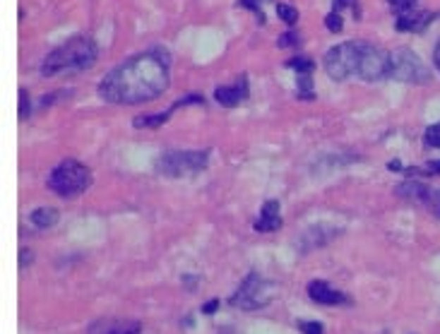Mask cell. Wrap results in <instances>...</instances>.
<instances>
[{"instance_id":"obj_23","label":"cell","mask_w":440,"mask_h":334,"mask_svg":"<svg viewBox=\"0 0 440 334\" xmlns=\"http://www.w3.org/2000/svg\"><path fill=\"white\" fill-rule=\"evenodd\" d=\"M190 104H195V106H202V104H204V97H202V94H197V92H190V94H185L183 99H178V101H176L171 109L176 111V109L190 106Z\"/></svg>"},{"instance_id":"obj_28","label":"cell","mask_w":440,"mask_h":334,"mask_svg":"<svg viewBox=\"0 0 440 334\" xmlns=\"http://www.w3.org/2000/svg\"><path fill=\"white\" fill-rule=\"evenodd\" d=\"M298 330H301L303 334H325L320 322H313V320H301L298 322Z\"/></svg>"},{"instance_id":"obj_21","label":"cell","mask_w":440,"mask_h":334,"mask_svg":"<svg viewBox=\"0 0 440 334\" xmlns=\"http://www.w3.org/2000/svg\"><path fill=\"white\" fill-rule=\"evenodd\" d=\"M407 173H409V178H412V175H440V159L428 161L426 166H409Z\"/></svg>"},{"instance_id":"obj_27","label":"cell","mask_w":440,"mask_h":334,"mask_svg":"<svg viewBox=\"0 0 440 334\" xmlns=\"http://www.w3.org/2000/svg\"><path fill=\"white\" fill-rule=\"evenodd\" d=\"M29 116H32V101L27 89H20V120H27Z\"/></svg>"},{"instance_id":"obj_9","label":"cell","mask_w":440,"mask_h":334,"mask_svg":"<svg viewBox=\"0 0 440 334\" xmlns=\"http://www.w3.org/2000/svg\"><path fill=\"white\" fill-rule=\"evenodd\" d=\"M286 68L296 70V97L303 99V101H310V99H315V92H313V70H315V63L310 61L308 56H301L296 54L293 58L286 61Z\"/></svg>"},{"instance_id":"obj_12","label":"cell","mask_w":440,"mask_h":334,"mask_svg":"<svg viewBox=\"0 0 440 334\" xmlns=\"http://www.w3.org/2000/svg\"><path fill=\"white\" fill-rule=\"evenodd\" d=\"M87 334H142V322L118 320V318L94 320L92 325L87 327Z\"/></svg>"},{"instance_id":"obj_13","label":"cell","mask_w":440,"mask_h":334,"mask_svg":"<svg viewBox=\"0 0 440 334\" xmlns=\"http://www.w3.org/2000/svg\"><path fill=\"white\" fill-rule=\"evenodd\" d=\"M214 99H216V104L219 106H224V109H233V106H238L243 99H248V78H240L236 85H221V87H216L214 89Z\"/></svg>"},{"instance_id":"obj_17","label":"cell","mask_w":440,"mask_h":334,"mask_svg":"<svg viewBox=\"0 0 440 334\" xmlns=\"http://www.w3.org/2000/svg\"><path fill=\"white\" fill-rule=\"evenodd\" d=\"M171 116H173V109L169 106L164 113H157V116H138V118H133V125L135 128H159L171 118Z\"/></svg>"},{"instance_id":"obj_16","label":"cell","mask_w":440,"mask_h":334,"mask_svg":"<svg viewBox=\"0 0 440 334\" xmlns=\"http://www.w3.org/2000/svg\"><path fill=\"white\" fill-rule=\"evenodd\" d=\"M58 219H61V214H58V209H54V207H39V209H34V212L29 214V221H32L37 228L56 226Z\"/></svg>"},{"instance_id":"obj_10","label":"cell","mask_w":440,"mask_h":334,"mask_svg":"<svg viewBox=\"0 0 440 334\" xmlns=\"http://www.w3.org/2000/svg\"><path fill=\"white\" fill-rule=\"evenodd\" d=\"M308 298L318 306H351V298L339 289L327 284L325 279H313L308 284Z\"/></svg>"},{"instance_id":"obj_15","label":"cell","mask_w":440,"mask_h":334,"mask_svg":"<svg viewBox=\"0 0 440 334\" xmlns=\"http://www.w3.org/2000/svg\"><path fill=\"white\" fill-rule=\"evenodd\" d=\"M397 197H402V200L407 202H414V204H426L428 200V192H431V187H428L426 183H421V180H404V183H400L395 187Z\"/></svg>"},{"instance_id":"obj_18","label":"cell","mask_w":440,"mask_h":334,"mask_svg":"<svg viewBox=\"0 0 440 334\" xmlns=\"http://www.w3.org/2000/svg\"><path fill=\"white\" fill-rule=\"evenodd\" d=\"M342 10H351L354 13V20H361V3L359 0H332V13H339Z\"/></svg>"},{"instance_id":"obj_5","label":"cell","mask_w":440,"mask_h":334,"mask_svg":"<svg viewBox=\"0 0 440 334\" xmlns=\"http://www.w3.org/2000/svg\"><path fill=\"white\" fill-rule=\"evenodd\" d=\"M387 78L397 82H407V85H426L431 80V70L426 68V63L412 49H404L402 46V49L390 51Z\"/></svg>"},{"instance_id":"obj_24","label":"cell","mask_w":440,"mask_h":334,"mask_svg":"<svg viewBox=\"0 0 440 334\" xmlns=\"http://www.w3.org/2000/svg\"><path fill=\"white\" fill-rule=\"evenodd\" d=\"M279 49H296V46H301V37H298L296 32H284L277 41Z\"/></svg>"},{"instance_id":"obj_8","label":"cell","mask_w":440,"mask_h":334,"mask_svg":"<svg viewBox=\"0 0 440 334\" xmlns=\"http://www.w3.org/2000/svg\"><path fill=\"white\" fill-rule=\"evenodd\" d=\"M390 68V51L380 49L371 41H359V66H356V78L366 82H378L387 78Z\"/></svg>"},{"instance_id":"obj_30","label":"cell","mask_w":440,"mask_h":334,"mask_svg":"<svg viewBox=\"0 0 440 334\" xmlns=\"http://www.w3.org/2000/svg\"><path fill=\"white\" fill-rule=\"evenodd\" d=\"M216 308H219V301H216V298H212V301H207V306L202 308V313L204 315H212Z\"/></svg>"},{"instance_id":"obj_19","label":"cell","mask_w":440,"mask_h":334,"mask_svg":"<svg viewBox=\"0 0 440 334\" xmlns=\"http://www.w3.org/2000/svg\"><path fill=\"white\" fill-rule=\"evenodd\" d=\"M262 3H265V0H238L236 5H238V8L250 10V13L257 17V22H260V25H265V10H262Z\"/></svg>"},{"instance_id":"obj_6","label":"cell","mask_w":440,"mask_h":334,"mask_svg":"<svg viewBox=\"0 0 440 334\" xmlns=\"http://www.w3.org/2000/svg\"><path fill=\"white\" fill-rule=\"evenodd\" d=\"M325 73L332 80L342 82L356 75V66H359V41H344V44L332 46L322 58Z\"/></svg>"},{"instance_id":"obj_31","label":"cell","mask_w":440,"mask_h":334,"mask_svg":"<svg viewBox=\"0 0 440 334\" xmlns=\"http://www.w3.org/2000/svg\"><path fill=\"white\" fill-rule=\"evenodd\" d=\"M433 63H436V68H438V73H440V39H438L436 49H433Z\"/></svg>"},{"instance_id":"obj_4","label":"cell","mask_w":440,"mask_h":334,"mask_svg":"<svg viewBox=\"0 0 440 334\" xmlns=\"http://www.w3.org/2000/svg\"><path fill=\"white\" fill-rule=\"evenodd\" d=\"M209 163L207 149H169L154 161L157 173L169 178H188V175L202 173Z\"/></svg>"},{"instance_id":"obj_14","label":"cell","mask_w":440,"mask_h":334,"mask_svg":"<svg viewBox=\"0 0 440 334\" xmlns=\"http://www.w3.org/2000/svg\"><path fill=\"white\" fill-rule=\"evenodd\" d=\"M281 228V212H279V202L277 200H267L262 204L260 216L255 219V231L260 233H269Z\"/></svg>"},{"instance_id":"obj_20","label":"cell","mask_w":440,"mask_h":334,"mask_svg":"<svg viewBox=\"0 0 440 334\" xmlns=\"http://www.w3.org/2000/svg\"><path fill=\"white\" fill-rule=\"evenodd\" d=\"M424 144L428 149H440V123H433V125L426 128Z\"/></svg>"},{"instance_id":"obj_25","label":"cell","mask_w":440,"mask_h":334,"mask_svg":"<svg viewBox=\"0 0 440 334\" xmlns=\"http://www.w3.org/2000/svg\"><path fill=\"white\" fill-rule=\"evenodd\" d=\"M416 3H419V0H387V5H390V10L395 15H402V13H407V10H414Z\"/></svg>"},{"instance_id":"obj_29","label":"cell","mask_w":440,"mask_h":334,"mask_svg":"<svg viewBox=\"0 0 440 334\" xmlns=\"http://www.w3.org/2000/svg\"><path fill=\"white\" fill-rule=\"evenodd\" d=\"M32 260H34V253H32V250H22V253H20V267H22V269L29 267V265H32Z\"/></svg>"},{"instance_id":"obj_22","label":"cell","mask_w":440,"mask_h":334,"mask_svg":"<svg viewBox=\"0 0 440 334\" xmlns=\"http://www.w3.org/2000/svg\"><path fill=\"white\" fill-rule=\"evenodd\" d=\"M277 15L286 22V25H296L298 22V10L286 3H277Z\"/></svg>"},{"instance_id":"obj_1","label":"cell","mask_w":440,"mask_h":334,"mask_svg":"<svg viewBox=\"0 0 440 334\" xmlns=\"http://www.w3.org/2000/svg\"><path fill=\"white\" fill-rule=\"evenodd\" d=\"M171 82V58L164 49H147L111 68L99 82V97L118 106H138L159 99Z\"/></svg>"},{"instance_id":"obj_3","label":"cell","mask_w":440,"mask_h":334,"mask_svg":"<svg viewBox=\"0 0 440 334\" xmlns=\"http://www.w3.org/2000/svg\"><path fill=\"white\" fill-rule=\"evenodd\" d=\"M46 187H49L54 195L58 197H78L82 192H87L92 187V171L78 159H66L58 166H54V171L46 178Z\"/></svg>"},{"instance_id":"obj_26","label":"cell","mask_w":440,"mask_h":334,"mask_svg":"<svg viewBox=\"0 0 440 334\" xmlns=\"http://www.w3.org/2000/svg\"><path fill=\"white\" fill-rule=\"evenodd\" d=\"M325 27H327V32H332V34H339L344 29V20H342V15L339 13H332L330 10V15L325 17Z\"/></svg>"},{"instance_id":"obj_7","label":"cell","mask_w":440,"mask_h":334,"mask_svg":"<svg viewBox=\"0 0 440 334\" xmlns=\"http://www.w3.org/2000/svg\"><path fill=\"white\" fill-rule=\"evenodd\" d=\"M269 296H272V286L269 281H265L257 272H250L248 277L238 284L236 294L231 296V306L243 308V310H257L265 308L269 303Z\"/></svg>"},{"instance_id":"obj_11","label":"cell","mask_w":440,"mask_h":334,"mask_svg":"<svg viewBox=\"0 0 440 334\" xmlns=\"http://www.w3.org/2000/svg\"><path fill=\"white\" fill-rule=\"evenodd\" d=\"M438 13H431V10H407V13L397 15L395 27L397 32H409V34H421L426 32L428 27L436 22Z\"/></svg>"},{"instance_id":"obj_2","label":"cell","mask_w":440,"mask_h":334,"mask_svg":"<svg viewBox=\"0 0 440 334\" xmlns=\"http://www.w3.org/2000/svg\"><path fill=\"white\" fill-rule=\"evenodd\" d=\"M99 58V46L92 37H73L66 44L51 51L41 63V75L44 78H56V75H75L90 70Z\"/></svg>"}]
</instances>
